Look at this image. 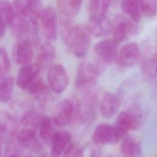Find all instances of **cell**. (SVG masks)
Here are the masks:
<instances>
[{
	"mask_svg": "<svg viewBox=\"0 0 157 157\" xmlns=\"http://www.w3.org/2000/svg\"><path fill=\"white\" fill-rule=\"evenodd\" d=\"M15 17L13 5L7 0L0 1V25L5 27L10 26Z\"/></svg>",
	"mask_w": 157,
	"mask_h": 157,
	"instance_id": "obj_26",
	"label": "cell"
},
{
	"mask_svg": "<svg viewBox=\"0 0 157 157\" xmlns=\"http://www.w3.org/2000/svg\"><path fill=\"white\" fill-rule=\"evenodd\" d=\"M142 72L148 82L157 85V52L144 62Z\"/></svg>",
	"mask_w": 157,
	"mask_h": 157,
	"instance_id": "obj_20",
	"label": "cell"
},
{
	"mask_svg": "<svg viewBox=\"0 0 157 157\" xmlns=\"http://www.w3.org/2000/svg\"><path fill=\"white\" fill-rule=\"evenodd\" d=\"M26 91L34 98L44 103L48 98V89L45 82L40 78H36L26 89Z\"/></svg>",
	"mask_w": 157,
	"mask_h": 157,
	"instance_id": "obj_23",
	"label": "cell"
},
{
	"mask_svg": "<svg viewBox=\"0 0 157 157\" xmlns=\"http://www.w3.org/2000/svg\"><path fill=\"white\" fill-rule=\"evenodd\" d=\"M1 143H0V155H1V152H2V150H1Z\"/></svg>",
	"mask_w": 157,
	"mask_h": 157,
	"instance_id": "obj_33",
	"label": "cell"
},
{
	"mask_svg": "<svg viewBox=\"0 0 157 157\" xmlns=\"http://www.w3.org/2000/svg\"><path fill=\"white\" fill-rule=\"evenodd\" d=\"M10 27L13 36L17 40H28L33 44H38L39 27L37 19L15 15Z\"/></svg>",
	"mask_w": 157,
	"mask_h": 157,
	"instance_id": "obj_2",
	"label": "cell"
},
{
	"mask_svg": "<svg viewBox=\"0 0 157 157\" xmlns=\"http://www.w3.org/2000/svg\"><path fill=\"white\" fill-rule=\"evenodd\" d=\"M1 39V37H0V39Z\"/></svg>",
	"mask_w": 157,
	"mask_h": 157,
	"instance_id": "obj_34",
	"label": "cell"
},
{
	"mask_svg": "<svg viewBox=\"0 0 157 157\" xmlns=\"http://www.w3.org/2000/svg\"><path fill=\"white\" fill-rule=\"evenodd\" d=\"M120 151L125 156H137L142 153L140 140L132 136H125L121 144Z\"/></svg>",
	"mask_w": 157,
	"mask_h": 157,
	"instance_id": "obj_19",
	"label": "cell"
},
{
	"mask_svg": "<svg viewBox=\"0 0 157 157\" xmlns=\"http://www.w3.org/2000/svg\"><path fill=\"white\" fill-rule=\"evenodd\" d=\"M98 78V70L89 62L82 63L77 69L75 78V88L85 94L92 93V88L96 83Z\"/></svg>",
	"mask_w": 157,
	"mask_h": 157,
	"instance_id": "obj_3",
	"label": "cell"
},
{
	"mask_svg": "<svg viewBox=\"0 0 157 157\" xmlns=\"http://www.w3.org/2000/svg\"><path fill=\"white\" fill-rule=\"evenodd\" d=\"M39 134L40 137L44 141L51 140L54 134L53 121L48 117H42L39 124Z\"/></svg>",
	"mask_w": 157,
	"mask_h": 157,
	"instance_id": "obj_29",
	"label": "cell"
},
{
	"mask_svg": "<svg viewBox=\"0 0 157 157\" xmlns=\"http://www.w3.org/2000/svg\"><path fill=\"white\" fill-rule=\"evenodd\" d=\"M92 140L96 144H116L120 140L113 125L100 124L94 130Z\"/></svg>",
	"mask_w": 157,
	"mask_h": 157,
	"instance_id": "obj_15",
	"label": "cell"
},
{
	"mask_svg": "<svg viewBox=\"0 0 157 157\" xmlns=\"http://www.w3.org/2000/svg\"><path fill=\"white\" fill-rule=\"evenodd\" d=\"M94 53L104 63H111L117 59L118 44L113 39H106L98 42L94 48Z\"/></svg>",
	"mask_w": 157,
	"mask_h": 157,
	"instance_id": "obj_11",
	"label": "cell"
},
{
	"mask_svg": "<svg viewBox=\"0 0 157 157\" xmlns=\"http://www.w3.org/2000/svg\"><path fill=\"white\" fill-rule=\"evenodd\" d=\"M121 9L132 20L136 23L140 21L142 12L139 0H122Z\"/></svg>",
	"mask_w": 157,
	"mask_h": 157,
	"instance_id": "obj_25",
	"label": "cell"
},
{
	"mask_svg": "<svg viewBox=\"0 0 157 157\" xmlns=\"http://www.w3.org/2000/svg\"><path fill=\"white\" fill-rule=\"evenodd\" d=\"M110 6V0H90L89 13L90 18L106 16Z\"/></svg>",
	"mask_w": 157,
	"mask_h": 157,
	"instance_id": "obj_28",
	"label": "cell"
},
{
	"mask_svg": "<svg viewBox=\"0 0 157 157\" xmlns=\"http://www.w3.org/2000/svg\"><path fill=\"white\" fill-rule=\"evenodd\" d=\"M141 12L145 16L151 18L157 13V0H139Z\"/></svg>",
	"mask_w": 157,
	"mask_h": 157,
	"instance_id": "obj_30",
	"label": "cell"
},
{
	"mask_svg": "<svg viewBox=\"0 0 157 157\" xmlns=\"http://www.w3.org/2000/svg\"><path fill=\"white\" fill-rule=\"evenodd\" d=\"M61 35L67 47L78 57H82L88 52L91 32L88 26L79 24L71 25L64 21L62 24Z\"/></svg>",
	"mask_w": 157,
	"mask_h": 157,
	"instance_id": "obj_1",
	"label": "cell"
},
{
	"mask_svg": "<svg viewBox=\"0 0 157 157\" xmlns=\"http://www.w3.org/2000/svg\"><path fill=\"white\" fill-rule=\"evenodd\" d=\"M42 66L38 63L22 65L17 77V85L21 90H26L29 86L37 78Z\"/></svg>",
	"mask_w": 157,
	"mask_h": 157,
	"instance_id": "obj_12",
	"label": "cell"
},
{
	"mask_svg": "<svg viewBox=\"0 0 157 157\" xmlns=\"http://www.w3.org/2000/svg\"><path fill=\"white\" fill-rule=\"evenodd\" d=\"M88 28L96 37H103L109 34L112 31V23L106 16L98 18H90Z\"/></svg>",
	"mask_w": 157,
	"mask_h": 157,
	"instance_id": "obj_18",
	"label": "cell"
},
{
	"mask_svg": "<svg viewBox=\"0 0 157 157\" xmlns=\"http://www.w3.org/2000/svg\"><path fill=\"white\" fill-rule=\"evenodd\" d=\"M71 136L66 130H61L54 133L51 139V153L53 156H59L64 153L71 143Z\"/></svg>",
	"mask_w": 157,
	"mask_h": 157,
	"instance_id": "obj_17",
	"label": "cell"
},
{
	"mask_svg": "<svg viewBox=\"0 0 157 157\" xmlns=\"http://www.w3.org/2000/svg\"><path fill=\"white\" fill-rule=\"evenodd\" d=\"M142 121V115L124 111L118 114L113 126L118 137L121 139L129 131L139 128Z\"/></svg>",
	"mask_w": 157,
	"mask_h": 157,
	"instance_id": "obj_7",
	"label": "cell"
},
{
	"mask_svg": "<svg viewBox=\"0 0 157 157\" xmlns=\"http://www.w3.org/2000/svg\"><path fill=\"white\" fill-rule=\"evenodd\" d=\"M18 129L17 121L10 114L0 112V143L8 144L15 137Z\"/></svg>",
	"mask_w": 157,
	"mask_h": 157,
	"instance_id": "obj_10",
	"label": "cell"
},
{
	"mask_svg": "<svg viewBox=\"0 0 157 157\" xmlns=\"http://www.w3.org/2000/svg\"><path fill=\"white\" fill-rule=\"evenodd\" d=\"M42 117L36 111L29 110L23 113L20 120V128L37 130Z\"/></svg>",
	"mask_w": 157,
	"mask_h": 157,
	"instance_id": "obj_27",
	"label": "cell"
},
{
	"mask_svg": "<svg viewBox=\"0 0 157 157\" xmlns=\"http://www.w3.org/2000/svg\"><path fill=\"white\" fill-rule=\"evenodd\" d=\"M55 55V48L49 41L39 44L37 48V63L41 66H46L50 64L54 60Z\"/></svg>",
	"mask_w": 157,
	"mask_h": 157,
	"instance_id": "obj_21",
	"label": "cell"
},
{
	"mask_svg": "<svg viewBox=\"0 0 157 157\" xmlns=\"http://www.w3.org/2000/svg\"><path fill=\"white\" fill-rule=\"evenodd\" d=\"M39 19L42 34L49 42L55 41L58 36V19L55 9L52 7L42 9Z\"/></svg>",
	"mask_w": 157,
	"mask_h": 157,
	"instance_id": "obj_6",
	"label": "cell"
},
{
	"mask_svg": "<svg viewBox=\"0 0 157 157\" xmlns=\"http://www.w3.org/2000/svg\"><path fill=\"white\" fill-rule=\"evenodd\" d=\"M83 153V149L77 143H70L64 151V156H80Z\"/></svg>",
	"mask_w": 157,
	"mask_h": 157,
	"instance_id": "obj_32",
	"label": "cell"
},
{
	"mask_svg": "<svg viewBox=\"0 0 157 157\" xmlns=\"http://www.w3.org/2000/svg\"><path fill=\"white\" fill-rule=\"evenodd\" d=\"M78 110V100L64 99L61 101L53 118V122L58 127H64L71 123H76Z\"/></svg>",
	"mask_w": 157,
	"mask_h": 157,
	"instance_id": "obj_4",
	"label": "cell"
},
{
	"mask_svg": "<svg viewBox=\"0 0 157 157\" xmlns=\"http://www.w3.org/2000/svg\"><path fill=\"white\" fill-rule=\"evenodd\" d=\"M15 15L39 18L42 10L40 0H13Z\"/></svg>",
	"mask_w": 157,
	"mask_h": 157,
	"instance_id": "obj_14",
	"label": "cell"
},
{
	"mask_svg": "<svg viewBox=\"0 0 157 157\" xmlns=\"http://www.w3.org/2000/svg\"><path fill=\"white\" fill-rule=\"evenodd\" d=\"M121 103V98L115 93H106L101 102L100 110L105 118L113 117L118 110Z\"/></svg>",
	"mask_w": 157,
	"mask_h": 157,
	"instance_id": "obj_16",
	"label": "cell"
},
{
	"mask_svg": "<svg viewBox=\"0 0 157 157\" xmlns=\"http://www.w3.org/2000/svg\"><path fill=\"white\" fill-rule=\"evenodd\" d=\"M10 60L8 53L3 48H0V77L7 74L10 69Z\"/></svg>",
	"mask_w": 157,
	"mask_h": 157,
	"instance_id": "obj_31",
	"label": "cell"
},
{
	"mask_svg": "<svg viewBox=\"0 0 157 157\" xmlns=\"http://www.w3.org/2000/svg\"><path fill=\"white\" fill-rule=\"evenodd\" d=\"M140 56V52L138 44L131 42L121 47L118 51L116 61L121 67H131L138 63Z\"/></svg>",
	"mask_w": 157,
	"mask_h": 157,
	"instance_id": "obj_9",
	"label": "cell"
},
{
	"mask_svg": "<svg viewBox=\"0 0 157 157\" xmlns=\"http://www.w3.org/2000/svg\"><path fill=\"white\" fill-rule=\"evenodd\" d=\"M136 22L122 13H117L112 23L113 40L119 44L135 35L138 28Z\"/></svg>",
	"mask_w": 157,
	"mask_h": 157,
	"instance_id": "obj_5",
	"label": "cell"
},
{
	"mask_svg": "<svg viewBox=\"0 0 157 157\" xmlns=\"http://www.w3.org/2000/svg\"><path fill=\"white\" fill-rule=\"evenodd\" d=\"M33 44L25 40H17L12 50L13 61L19 65H24L31 62L33 56Z\"/></svg>",
	"mask_w": 157,
	"mask_h": 157,
	"instance_id": "obj_13",
	"label": "cell"
},
{
	"mask_svg": "<svg viewBox=\"0 0 157 157\" xmlns=\"http://www.w3.org/2000/svg\"><path fill=\"white\" fill-rule=\"evenodd\" d=\"M82 0H57V6L61 15L66 18H72L78 13Z\"/></svg>",
	"mask_w": 157,
	"mask_h": 157,
	"instance_id": "obj_22",
	"label": "cell"
},
{
	"mask_svg": "<svg viewBox=\"0 0 157 157\" xmlns=\"http://www.w3.org/2000/svg\"><path fill=\"white\" fill-rule=\"evenodd\" d=\"M48 82L53 92L63 93L69 83V77L64 67L59 64L52 65L47 73Z\"/></svg>",
	"mask_w": 157,
	"mask_h": 157,
	"instance_id": "obj_8",
	"label": "cell"
},
{
	"mask_svg": "<svg viewBox=\"0 0 157 157\" xmlns=\"http://www.w3.org/2000/svg\"><path fill=\"white\" fill-rule=\"evenodd\" d=\"M15 82L13 77L4 75L0 77V102L6 103L9 102L13 95Z\"/></svg>",
	"mask_w": 157,
	"mask_h": 157,
	"instance_id": "obj_24",
	"label": "cell"
}]
</instances>
